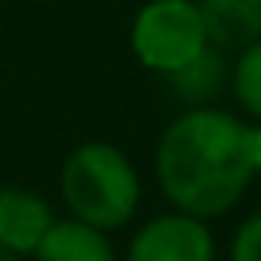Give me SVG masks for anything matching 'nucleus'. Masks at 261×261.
I'll list each match as a JSON object with an SVG mask.
<instances>
[{"instance_id": "1a4fd4ad", "label": "nucleus", "mask_w": 261, "mask_h": 261, "mask_svg": "<svg viewBox=\"0 0 261 261\" xmlns=\"http://www.w3.org/2000/svg\"><path fill=\"white\" fill-rule=\"evenodd\" d=\"M229 86H232L243 115L254 125H261V36L250 40L247 47H240V58L229 72Z\"/></svg>"}, {"instance_id": "6e6552de", "label": "nucleus", "mask_w": 261, "mask_h": 261, "mask_svg": "<svg viewBox=\"0 0 261 261\" xmlns=\"http://www.w3.org/2000/svg\"><path fill=\"white\" fill-rule=\"evenodd\" d=\"M211 43L218 47H247L250 40L261 36V0H197Z\"/></svg>"}, {"instance_id": "7ed1b4c3", "label": "nucleus", "mask_w": 261, "mask_h": 261, "mask_svg": "<svg viewBox=\"0 0 261 261\" xmlns=\"http://www.w3.org/2000/svg\"><path fill=\"white\" fill-rule=\"evenodd\" d=\"M207 47L211 33L197 0H150L133 22V54L158 75L179 72Z\"/></svg>"}, {"instance_id": "9d476101", "label": "nucleus", "mask_w": 261, "mask_h": 261, "mask_svg": "<svg viewBox=\"0 0 261 261\" xmlns=\"http://www.w3.org/2000/svg\"><path fill=\"white\" fill-rule=\"evenodd\" d=\"M229 261H261V211H254L229 243Z\"/></svg>"}, {"instance_id": "f257e3e1", "label": "nucleus", "mask_w": 261, "mask_h": 261, "mask_svg": "<svg viewBox=\"0 0 261 261\" xmlns=\"http://www.w3.org/2000/svg\"><path fill=\"white\" fill-rule=\"evenodd\" d=\"M154 172L175 211L218 218L257 179V125L218 108H186L161 133Z\"/></svg>"}, {"instance_id": "9b49d317", "label": "nucleus", "mask_w": 261, "mask_h": 261, "mask_svg": "<svg viewBox=\"0 0 261 261\" xmlns=\"http://www.w3.org/2000/svg\"><path fill=\"white\" fill-rule=\"evenodd\" d=\"M0 261H22L18 254H11V250H4V247H0Z\"/></svg>"}, {"instance_id": "0eeeda50", "label": "nucleus", "mask_w": 261, "mask_h": 261, "mask_svg": "<svg viewBox=\"0 0 261 261\" xmlns=\"http://www.w3.org/2000/svg\"><path fill=\"white\" fill-rule=\"evenodd\" d=\"M229 65L222 58V50L211 43L200 58H193L190 65H182L179 72L165 75L172 86V97L182 100L186 108H211V100L229 86Z\"/></svg>"}, {"instance_id": "20e7f679", "label": "nucleus", "mask_w": 261, "mask_h": 261, "mask_svg": "<svg viewBox=\"0 0 261 261\" xmlns=\"http://www.w3.org/2000/svg\"><path fill=\"white\" fill-rule=\"evenodd\" d=\"M125 261H215V236L204 218L168 211L136 229Z\"/></svg>"}, {"instance_id": "423d86ee", "label": "nucleus", "mask_w": 261, "mask_h": 261, "mask_svg": "<svg viewBox=\"0 0 261 261\" xmlns=\"http://www.w3.org/2000/svg\"><path fill=\"white\" fill-rule=\"evenodd\" d=\"M33 261H118L108 232L75 222V218H58L43 243L36 247Z\"/></svg>"}, {"instance_id": "39448f33", "label": "nucleus", "mask_w": 261, "mask_h": 261, "mask_svg": "<svg viewBox=\"0 0 261 261\" xmlns=\"http://www.w3.org/2000/svg\"><path fill=\"white\" fill-rule=\"evenodd\" d=\"M54 222L58 218L47 197H40L36 190L0 186V247L4 250L18 257H33Z\"/></svg>"}, {"instance_id": "f03ea898", "label": "nucleus", "mask_w": 261, "mask_h": 261, "mask_svg": "<svg viewBox=\"0 0 261 261\" xmlns=\"http://www.w3.org/2000/svg\"><path fill=\"white\" fill-rule=\"evenodd\" d=\"M140 172L136 165L104 140L79 143L61 168V197L75 222L100 232L122 229L140 207Z\"/></svg>"}, {"instance_id": "f8f14e48", "label": "nucleus", "mask_w": 261, "mask_h": 261, "mask_svg": "<svg viewBox=\"0 0 261 261\" xmlns=\"http://www.w3.org/2000/svg\"><path fill=\"white\" fill-rule=\"evenodd\" d=\"M257 175H261V125H257Z\"/></svg>"}]
</instances>
